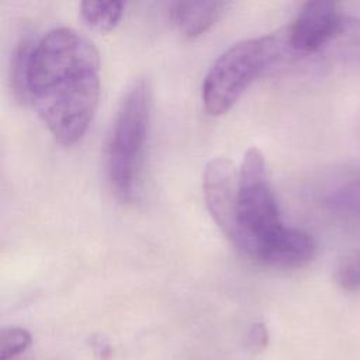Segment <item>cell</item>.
Instances as JSON below:
<instances>
[{
    "label": "cell",
    "mask_w": 360,
    "mask_h": 360,
    "mask_svg": "<svg viewBox=\"0 0 360 360\" xmlns=\"http://www.w3.org/2000/svg\"><path fill=\"white\" fill-rule=\"evenodd\" d=\"M80 14L83 20L100 31L112 30L124 14L122 1H91L86 0L80 3Z\"/></svg>",
    "instance_id": "10"
},
{
    "label": "cell",
    "mask_w": 360,
    "mask_h": 360,
    "mask_svg": "<svg viewBox=\"0 0 360 360\" xmlns=\"http://www.w3.org/2000/svg\"><path fill=\"white\" fill-rule=\"evenodd\" d=\"M31 333L20 326H8L1 330L0 360H11L21 354L31 345Z\"/></svg>",
    "instance_id": "11"
},
{
    "label": "cell",
    "mask_w": 360,
    "mask_h": 360,
    "mask_svg": "<svg viewBox=\"0 0 360 360\" xmlns=\"http://www.w3.org/2000/svg\"><path fill=\"white\" fill-rule=\"evenodd\" d=\"M335 278L345 291L353 292L360 290V250L350 253L339 263Z\"/></svg>",
    "instance_id": "12"
},
{
    "label": "cell",
    "mask_w": 360,
    "mask_h": 360,
    "mask_svg": "<svg viewBox=\"0 0 360 360\" xmlns=\"http://www.w3.org/2000/svg\"><path fill=\"white\" fill-rule=\"evenodd\" d=\"M98 51L73 28H53L37 41L27 77L28 101L59 143L73 145L86 134L98 104Z\"/></svg>",
    "instance_id": "1"
},
{
    "label": "cell",
    "mask_w": 360,
    "mask_h": 360,
    "mask_svg": "<svg viewBox=\"0 0 360 360\" xmlns=\"http://www.w3.org/2000/svg\"><path fill=\"white\" fill-rule=\"evenodd\" d=\"M290 51L285 30L249 38L231 45L207 72L202 83V104L210 115L228 112L242 93Z\"/></svg>",
    "instance_id": "2"
},
{
    "label": "cell",
    "mask_w": 360,
    "mask_h": 360,
    "mask_svg": "<svg viewBox=\"0 0 360 360\" xmlns=\"http://www.w3.org/2000/svg\"><path fill=\"white\" fill-rule=\"evenodd\" d=\"M149 120L150 93L148 83L141 79L122 98L107 143V177L112 194L121 202L134 198Z\"/></svg>",
    "instance_id": "4"
},
{
    "label": "cell",
    "mask_w": 360,
    "mask_h": 360,
    "mask_svg": "<svg viewBox=\"0 0 360 360\" xmlns=\"http://www.w3.org/2000/svg\"><path fill=\"white\" fill-rule=\"evenodd\" d=\"M35 44L37 42L32 41V38L21 37L13 51L10 82H11L13 94L18 101H28L27 77H28L31 53H32Z\"/></svg>",
    "instance_id": "9"
},
{
    "label": "cell",
    "mask_w": 360,
    "mask_h": 360,
    "mask_svg": "<svg viewBox=\"0 0 360 360\" xmlns=\"http://www.w3.org/2000/svg\"><path fill=\"white\" fill-rule=\"evenodd\" d=\"M225 1H179L170 8V20L187 38H194L210 30L221 17Z\"/></svg>",
    "instance_id": "8"
},
{
    "label": "cell",
    "mask_w": 360,
    "mask_h": 360,
    "mask_svg": "<svg viewBox=\"0 0 360 360\" xmlns=\"http://www.w3.org/2000/svg\"><path fill=\"white\" fill-rule=\"evenodd\" d=\"M343 17L338 6L328 0H312L301 6L295 18L285 28L290 51L312 53L330 44Z\"/></svg>",
    "instance_id": "5"
},
{
    "label": "cell",
    "mask_w": 360,
    "mask_h": 360,
    "mask_svg": "<svg viewBox=\"0 0 360 360\" xmlns=\"http://www.w3.org/2000/svg\"><path fill=\"white\" fill-rule=\"evenodd\" d=\"M236 193L233 163L226 158L211 159L204 170V198L212 219L231 242L236 232Z\"/></svg>",
    "instance_id": "6"
},
{
    "label": "cell",
    "mask_w": 360,
    "mask_h": 360,
    "mask_svg": "<svg viewBox=\"0 0 360 360\" xmlns=\"http://www.w3.org/2000/svg\"><path fill=\"white\" fill-rule=\"evenodd\" d=\"M333 202L345 210L360 214V177L338 190L333 195Z\"/></svg>",
    "instance_id": "13"
},
{
    "label": "cell",
    "mask_w": 360,
    "mask_h": 360,
    "mask_svg": "<svg viewBox=\"0 0 360 360\" xmlns=\"http://www.w3.org/2000/svg\"><path fill=\"white\" fill-rule=\"evenodd\" d=\"M284 228L269 181L264 155L259 148L250 146L238 169L236 232L232 245L256 263L266 246Z\"/></svg>",
    "instance_id": "3"
},
{
    "label": "cell",
    "mask_w": 360,
    "mask_h": 360,
    "mask_svg": "<svg viewBox=\"0 0 360 360\" xmlns=\"http://www.w3.org/2000/svg\"><path fill=\"white\" fill-rule=\"evenodd\" d=\"M315 242L305 231L285 226L263 250L257 264L274 269H297L315 255Z\"/></svg>",
    "instance_id": "7"
}]
</instances>
